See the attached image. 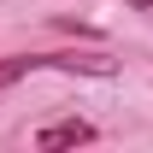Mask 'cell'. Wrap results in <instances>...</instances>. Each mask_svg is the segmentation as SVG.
Returning a JSON list of instances; mask_svg holds the SVG:
<instances>
[{
	"mask_svg": "<svg viewBox=\"0 0 153 153\" xmlns=\"http://www.w3.org/2000/svg\"><path fill=\"white\" fill-rule=\"evenodd\" d=\"M76 141H94V124H82V118H59L47 130L36 135V147H76Z\"/></svg>",
	"mask_w": 153,
	"mask_h": 153,
	"instance_id": "6da1fadb",
	"label": "cell"
},
{
	"mask_svg": "<svg viewBox=\"0 0 153 153\" xmlns=\"http://www.w3.org/2000/svg\"><path fill=\"white\" fill-rule=\"evenodd\" d=\"M41 65H53V71H88V76H112L118 71L106 53H41Z\"/></svg>",
	"mask_w": 153,
	"mask_h": 153,
	"instance_id": "7a4b0ae2",
	"label": "cell"
},
{
	"mask_svg": "<svg viewBox=\"0 0 153 153\" xmlns=\"http://www.w3.org/2000/svg\"><path fill=\"white\" fill-rule=\"evenodd\" d=\"M24 71H41V59H0V88H12Z\"/></svg>",
	"mask_w": 153,
	"mask_h": 153,
	"instance_id": "3957f363",
	"label": "cell"
}]
</instances>
